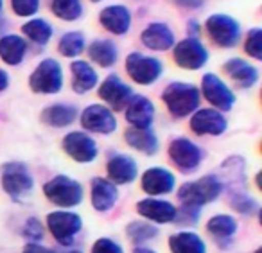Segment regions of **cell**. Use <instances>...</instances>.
Segmentation results:
<instances>
[{
  "label": "cell",
  "mask_w": 262,
  "mask_h": 253,
  "mask_svg": "<svg viewBox=\"0 0 262 253\" xmlns=\"http://www.w3.org/2000/svg\"><path fill=\"white\" fill-rule=\"evenodd\" d=\"M162 101L174 119H185L200 108L201 94L196 85L185 83V81H172L162 92Z\"/></svg>",
  "instance_id": "6da1fadb"
},
{
  "label": "cell",
  "mask_w": 262,
  "mask_h": 253,
  "mask_svg": "<svg viewBox=\"0 0 262 253\" xmlns=\"http://www.w3.org/2000/svg\"><path fill=\"white\" fill-rule=\"evenodd\" d=\"M223 188H225V185L221 183V178L215 176V174H207V176L200 178L196 181L183 183L176 194H178L182 205L201 210V206L215 201L221 196Z\"/></svg>",
  "instance_id": "7a4b0ae2"
},
{
  "label": "cell",
  "mask_w": 262,
  "mask_h": 253,
  "mask_svg": "<svg viewBox=\"0 0 262 253\" xmlns=\"http://www.w3.org/2000/svg\"><path fill=\"white\" fill-rule=\"evenodd\" d=\"M0 183L13 201H22L34 188V178L24 162H6L0 167Z\"/></svg>",
  "instance_id": "3957f363"
},
{
  "label": "cell",
  "mask_w": 262,
  "mask_h": 253,
  "mask_svg": "<svg viewBox=\"0 0 262 253\" xmlns=\"http://www.w3.org/2000/svg\"><path fill=\"white\" fill-rule=\"evenodd\" d=\"M43 194L59 208H72L83 201V185L67 174H58L43 185Z\"/></svg>",
  "instance_id": "277c9868"
},
{
  "label": "cell",
  "mask_w": 262,
  "mask_h": 253,
  "mask_svg": "<svg viewBox=\"0 0 262 253\" xmlns=\"http://www.w3.org/2000/svg\"><path fill=\"white\" fill-rule=\"evenodd\" d=\"M126 74L129 79L142 87L155 85L164 74V63L155 56H147L144 52L133 51L126 56Z\"/></svg>",
  "instance_id": "5b68a950"
},
{
  "label": "cell",
  "mask_w": 262,
  "mask_h": 253,
  "mask_svg": "<svg viewBox=\"0 0 262 253\" xmlns=\"http://www.w3.org/2000/svg\"><path fill=\"white\" fill-rule=\"evenodd\" d=\"M29 88L34 94L52 95L63 88V69L61 63L54 58H45L29 76Z\"/></svg>",
  "instance_id": "8992f818"
},
{
  "label": "cell",
  "mask_w": 262,
  "mask_h": 253,
  "mask_svg": "<svg viewBox=\"0 0 262 253\" xmlns=\"http://www.w3.org/2000/svg\"><path fill=\"white\" fill-rule=\"evenodd\" d=\"M208 38L221 49H233L241 41V24L226 13H214L205 20Z\"/></svg>",
  "instance_id": "52a82bcc"
},
{
  "label": "cell",
  "mask_w": 262,
  "mask_h": 253,
  "mask_svg": "<svg viewBox=\"0 0 262 253\" xmlns=\"http://www.w3.org/2000/svg\"><path fill=\"white\" fill-rule=\"evenodd\" d=\"M208 49L200 38H183L172 47V59L183 70H200L208 63Z\"/></svg>",
  "instance_id": "ba28073f"
},
{
  "label": "cell",
  "mask_w": 262,
  "mask_h": 253,
  "mask_svg": "<svg viewBox=\"0 0 262 253\" xmlns=\"http://www.w3.org/2000/svg\"><path fill=\"white\" fill-rule=\"evenodd\" d=\"M47 228L61 246H70L83 230V219L72 210H54L47 216Z\"/></svg>",
  "instance_id": "9c48e42d"
},
{
  "label": "cell",
  "mask_w": 262,
  "mask_h": 253,
  "mask_svg": "<svg viewBox=\"0 0 262 253\" xmlns=\"http://www.w3.org/2000/svg\"><path fill=\"white\" fill-rule=\"evenodd\" d=\"M200 94L205 97V101L217 112H230L235 104V94L233 90L214 72H207L201 77Z\"/></svg>",
  "instance_id": "30bf717a"
},
{
  "label": "cell",
  "mask_w": 262,
  "mask_h": 253,
  "mask_svg": "<svg viewBox=\"0 0 262 253\" xmlns=\"http://www.w3.org/2000/svg\"><path fill=\"white\" fill-rule=\"evenodd\" d=\"M167 155L171 162L178 167L182 173H194L200 167L203 160V151L201 147L187 137H178L171 140L167 149Z\"/></svg>",
  "instance_id": "8fae6325"
},
{
  "label": "cell",
  "mask_w": 262,
  "mask_h": 253,
  "mask_svg": "<svg viewBox=\"0 0 262 253\" xmlns=\"http://www.w3.org/2000/svg\"><path fill=\"white\" fill-rule=\"evenodd\" d=\"M61 147L77 163H90L99 155L97 142L84 131H70V133H67L61 140Z\"/></svg>",
  "instance_id": "7c38bea8"
},
{
  "label": "cell",
  "mask_w": 262,
  "mask_h": 253,
  "mask_svg": "<svg viewBox=\"0 0 262 253\" xmlns=\"http://www.w3.org/2000/svg\"><path fill=\"white\" fill-rule=\"evenodd\" d=\"M97 94L112 112H120V110H124L127 106L131 97L135 95V92H133V88H131L129 85L120 79V76L110 74V76L104 77V81L99 85Z\"/></svg>",
  "instance_id": "4fadbf2b"
},
{
  "label": "cell",
  "mask_w": 262,
  "mask_h": 253,
  "mask_svg": "<svg viewBox=\"0 0 262 253\" xmlns=\"http://www.w3.org/2000/svg\"><path fill=\"white\" fill-rule=\"evenodd\" d=\"M79 122L90 133L99 135H112L117 130V119L113 112L104 104H88L81 112Z\"/></svg>",
  "instance_id": "5bb4252c"
},
{
  "label": "cell",
  "mask_w": 262,
  "mask_h": 253,
  "mask_svg": "<svg viewBox=\"0 0 262 253\" xmlns=\"http://www.w3.org/2000/svg\"><path fill=\"white\" fill-rule=\"evenodd\" d=\"M189 126L192 130V133L200 135V137H205V135L219 137L228 128V120H226L225 113L217 112L214 108H198L190 115Z\"/></svg>",
  "instance_id": "9a60e30c"
},
{
  "label": "cell",
  "mask_w": 262,
  "mask_h": 253,
  "mask_svg": "<svg viewBox=\"0 0 262 253\" xmlns=\"http://www.w3.org/2000/svg\"><path fill=\"white\" fill-rule=\"evenodd\" d=\"M140 187L146 194H149L151 198L155 196H165L169 192L174 191L176 187V176L165 167H149L142 173L140 178Z\"/></svg>",
  "instance_id": "2e32d148"
},
{
  "label": "cell",
  "mask_w": 262,
  "mask_h": 253,
  "mask_svg": "<svg viewBox=\"0 0 262 253\" xmlns=\"http://www.w3.org/2000/svg\"><path fill=\"white\" fill-rule=\"evenodd\" d=\"M140 41L146 49L155 52H165L174 47L176 36L171 26L165 22H151L140 33Z\"/></svg>",
  "instance_id": "e0dca14e"
},
{
  "label": "cell",
  "mask_w": 262,
  "mask_h": 253,
  "mask_svg": "<svg viewBox=\"0 0 262 253\" xmlns=\"http://www.w3.org/2000/svg\"><path fill=\"white\" fill-rule=\"evenodd\" d=\"M155 104L149 97L146 95H133L131 101L127 102V106L124 108V115L126 120L131 128H137V130H146V128L153 126L155 120Z\"/></svg>",
  "instance_id": "ac0fdd59"
},
{
  "label": "cell",
  "mask_w": 262,
  "mask_h": 253,
  "mask_svg": "<svg viewBox=\"0 0 262 253\" xmlns=\"http://www.w3.org/2000/svg\"><path fill=\"white\" fill-rule=\"evenodd\" d=\"M106 171H108V180L113 185H127L131 181H135L139 176L137 160L129 155H124V153H115L110 156L108 163H106Z\"/></svg>",
  "instance_id": "d6986e66"
},
{
  "label": "cell",
  "mask_w": 262,
  "mask_h": 253,
  "mask_svg": "<svg viewBox=\"0 0 262 253\" xmlns=\"http://www.w3.org/2000/svg\"><path fill=\"white\" fill-rule=\"evenodd\" d=\"M137 212H139L144 219L151 221V223L167 224V223H174L176 206L172 205L171 201H167V199L146 198L137 203Z\"/></svg>",
  "instance_id": "ffe728a7"
},
{
  "label": "cell",
  "mask_w": 262,
  "mask_h": 253,
  "mask_svg": "<svg viewBox=\"0 0 262 253\" xmlns=\"http://www.w3.org/2000/svg\"><path fill=\"white\" fill-rule=\"evenodd\" d=\"M131 11L122 4H112L106 6L99 13V24L104 27L108 33L124 36L131 27Z\"/></svg>",
  "instance_id": "44dd1931"
},
{
  "label": "cell",
  "mask_w": 262,
  "mask_h": 253,
  "mask_svg": "<svg viewBox=\"0 0 262 253\" xmlns=\"http://www.w3.org/2000/svg\"><path fill=\"white\" fill-rule=\"evenodd\" d=\"M223 70L239 88H253L258 83V69L243 58L226 59Z\"/></svg>",
  "instance_id": "7402d4cb"
},
{
  "label": "cell",
  "mask_w": 262,
  "mask_h": 253,
  "mask_svg": "<svg viewBox=\"0 0 262 253\" xmlns=\"http://www.w3.org/2000/svg\"><path fill=\"white\" fill-rule=\"evenodd\" d=\"M70 83H72V90L76 94L83 95L99 85V74L92 67V63L84 61V59H74L70 63Z\"/></svg>",
  "instance_id": "603a6c76"
},
{
  "label": "cell",
  "mask_w": 262,
  "mask_h": 253,
  "mask_svg": "<svg viewBox=\"0 0 262 253\" xmlns=\"http://www.w3.org/2000/svg\"><path fill=\"white\" fill-rule=\"evenodd\" d=\"M90 199L92 206H94L97 212H108L113 208V205L117 203L119 198V191H117V185H113L108 178H94L92 180L90 187Z\"/></svg>",
  "instance_id": "cb8c5ba5"
},
{
  "label": "cell",
  "mask_w": 262,
  "mask_h": 253,
  "mask_svg": "<svg viewBox=\"0 0 262 253\" xmlns=\"http://www.w3.org/2000/svg\"><path fill=\"white\" fill-rule=\"evenodd\" d=\"M27 40L20 34H4L0 38V59L9 67L22 65L27 56Z\"/></svg>",
  "instance_id": "d4e9b609"
},
{
  "label": "cell",
  "mask_w": 262,
  "mask_h": 253,
  "mask_svg": "<svg viewBox=\"0 0 262 253\" xmlns=\"http://www.w3.org/2000/svg\"><path fill=\"white\" fill-rule=\"evenodd\" d=\"M88 58L92 63H95L101 69H110L119 61V49H117L115 41L108 40V38H97L86 47Z\"/></svg>",
  "instance_id": "484cf974"
},
{
  "label": "cell",
  "mask_w": 262,
  "mask_h": 253,
  "mask_svg": "<svg viewBox=\"0 0 262 253\" xmlns=\"http://www.w3.org/2000/svg\"><path fill=\"white\" fill-rule=\"evenodd\" d=\"M77 117H79L77 108L67 102H56L41 112V120L51 128H67L76 122Z\"/></svg>",
  "instance_id": "4316f807"
},
{
  "label": "cell",
  "mask_w": 262,
  "mask_h": 253,
  "mask_svg": "<svg viewBox=\"0 0 262 253\" xmlns=\"http://www.w3.org/2000/svg\"><path fill=\"white\" fill-rule=\"evenodd\" d=\"M124 140L129 147L135 151L144 153V155L151 156L158 151V137L153 131V128H146V130H137V128H129L124 133Z\"/></svg>",
  "instance_id": "83f0119b"
},
{
  "label": "cell",
  "mask_w": 262,
  "mask_h": 253,
  "mask_svg": "<svg viewBox=\"0 0 262 253\" xmlns=\"http://www.w3.org/2000/svg\"><path fill=\"white\" fill-rule=\"evenodd\" d=\"M169 251L171 253H207L205 241L190 230L176 231L169 237Z\"/></svg>",
  "instance_id": "f1b7e54d"
},
{
  "label": "cell",
  "mask_w": 262,
  "mask_h": 253,
  "mask_svg": "<svg viewBox=\"0 0 262 253\" xmlns=\"http://www.w3.org/2000/svg\"><path fill=\"white\" fill-rule=\"evenodd\" d=\"M237 219L228 214H217L207 221V231L219 242H228L237 234Z\"/></svg>",
  "instance_id": "f546056e"
},
{
  "label": "cell",
  "mask_w": 262,
  "mask_h": 253,
  "mask_svg": "<svg viewBox=\"0 0 262 253\" xmlns=\"http://www.w3.org/2000/svg\"><path fill=\"white\" fill-rule=\"evenodd\" d=\"M221 174H223V185L228 187H243L246 185V162L241 156H230L228 160H225L221 165Z\"/></svg>",
  "instance_id": "4dcf8cb0"
},
{
  "label": "cell",
  "mask_w": 262,
  "mask_h": 253,
  "mask_svg": "<svg viewBox=\"0 0 262 253\" xmlns=\"http://www.w3.org/2000/svg\"><path fill=\"white\" fill-rule=\"evenodd\" d=\"M22 34L26 40L43 47L54 36V27L45 18H31L29 22H26L22 26Z\"/></svg>",
  "instance_id": "1f68e13d"
},
{
  "label": "cell",
  "mask_w": 262,
  "mask_h": 253,
  "mask_svg": "<svg viewBox=\"0 0 262 253\" xmlns=\"http://www.w3.org/2000/svg\"><path fill=\"white\" fill-rule=\"evenodd\" d=\"M49 8L52 15L63 22H76L84 11L81 0H49Z\"/></svg>",
  "instance_id": "d6a6232c"
},
{
  "label": "cell",
  "mask_w": 262,
  "mask_h": 253,
  "mask_svg": "<svg viewBox=\"0 0 262 253\" xmlns=\"http://www.w3.org/2000/svg\"><path fill=\"white\" fill-rule=\"evenodd\" d=\"M86 49V40L81 31H69L58 41V51L65 58H77Z\"/></svg>",
  "instance_id": "836d02e7"
},
{
  "label": "cell",
  "mask_w": 262,
  "mask_h": 253,
  "mask_svg": "<svg viewBox=\"0 0 262 253\" xmlns=\"http://www.w3.org/2000/svg\"><path fill=\"white\" fill-rule=\"evenodd\" d=\"M126 235L129 237L131 242H135L137 246H142L144 242H149L157 237L158 228H155L147 221H133L126 226Z\"/></svg>",
  "instance_id": "e575fe53"
},
{
  "label": "cell",
  "mask_w": 262,
  "mask_h": 253,
  "mask_svg": "<svg viewBox=\"0 0 262 253\" xmlns=\"http://www.w3.org/2000/svg\"><path fill=\"white\" fill-rule=\"evenodd\" d=\"M230 205L235 212L243 214V216H253L258 210L257 199L248 196L246 192H232L230 194Z\"/></svg>",
  "instance_id": "d590c367"
},
{
  "label": "cell",
  "mask_w": 262,
  "mask_h": 253,
  "mask_svg": "<svg viewBox=\"0 0 262 253\" xmlns=\"http://www.w3.org/2000/svg\"><path fill=\"white\" fill-rule=\"evenodd\" d=\"M244 52L250 58L260 61L262 59V29L260 27H253L246 33L244 38Z\"/></svg>",
  "instance_id": "8d00e7d4"
},
{
  "label": "cell",
  "mask_w": 262,
  "mask_h": 253,
  "mask_svg": "<svg viewBox=\"0 0 262 253\" xmlns=\"http://www.w3.org/2000/svg\"><path fill=\"white\" fill-rule=\"evenodd\" d=\"M22 235L27 242H40L45 235V228L38 217H27L22 226Z\"/></svg>",
  "instance_id": "74e56055"
},
{
  "label": "cell",
  "mask_w": 262,
  "mask_h": 253,
  "mask_svg": "<svg viewBox=\"0 0 262 253\" xmlns=\"http://www.w3.org/2000/svg\"><path fill=\"white\" fill-rule=\"evenodd\" d=\"M41 0H11V9L16 16L22 18H33L40 11Z\"/></svg>",
  "instance_id": "f35d334b"
},
{
  "label": "cell",
  "mask_w": 262,
  "mask_h": 253,
  "mask_svg": "<svg viewBox=\"0 0 262 253\" xmlns=\"http://www.w3.org/2000/svg\"><path fill=\"white\" fill-rule=\"evenodd\" d=\"M198 219H200V208H194V206H185L182 205L180 208H176V217L174 223L180 224H196Z\"/></svg>",
  "instance_id": "ab89813d"
},
{
  "label": "cell",
  "mask_w": 262,
  "mask_h": 253,
  "mask_svg": "<svg viewBox=\"0 0 262 253\" xmlns=\"http://www.w3.org/2000/svg\"><path fill=\"white\" fill-rule=\"evenodd\" d=\"M90 253H124L122 246L117 241L110 237H99L97 241L94 242Z\"/></svg>",
  "instance_id": "60d3db41"
},
{
  "label": "cell",
  "mask_w": 262,
  "mask_h": 253,
  "mask_svg": "<svg viewBox=\"0 0 262 253\" xmlns=\"http://www.w3.org/2000/svg\"><path fill=\"white\" fill-rule=\"evenodd\" d=\"M171 2L183 9H200L203 6V0H171Z\"/></svg>",
  "instance_id": "b9f144b4"
},
{
  "label": "cell",
  "mask_w": 262,
  "mask_h": 253,
  "mask_svg": "<svg viewBox=\"0 0 262 253\" xmlns=\"http://www.w3.org/2000/svg\"><path fill=\"white\" fill-rule=\"evenodd\" d=\"M22 253H54V251L45 248V246L38 244V242H27V244L24 246Z\"/></svg>",
  "instance_id": "7bdbcfd3"
},
{
  "label": "cell",
  "mask_w": 262,
  "mask_h": 253,
  "mask_svg": "<svg viewBox=\"0 0 262 253\" xmlns=\"http://www.w3.org/2000/svg\"><path fill=\"white\" fill-rule=\"evenodd\" d=\"M187 34H189V36L187 38H198L201 34V26H200V22H198V20H189V22H187Z\"/></svg>",
  "instance_id": "ee69618b"
},
{
  "label": "cell",
  "mask_w": 262,
  "mask_h": 253,
  "mask_svg": "<svg viewBox=\"0 0 262 253\" xmlns=\"http://www.w3.org/2000/svg\"><path fill=\"white\" fill-rule=\"evenodd\" d=\"M9 87V74L4 69H0V94L6 92Z\"/></svg>",
  "instance_id": "f6af8a7d"
},
{
  "label": "cell",
  "mask_w": 262,
  "mask_h": 253,
  "mask_svg": "<svg viewBox=\"0 0 262 253\" xmlns=\"http://www.w3.org/2000/svg\"><path fill=\"white\" fill-rule=\"evenodd\" d=\"M133 253H157V251L153 248H149V246H135Z\"/></svg>",
  "instance_id": "bcb514c9"
},
{
  "label": "cell",
  "mask_w": 262,
  "mask_h": 253,
  "mask_svg": "<svg viewBox=\"0 0 262 253\" xmlns=\"http://www.w3.org/2000/svg\"><path fill=\"white\" fill-rule=\"evenodd\" d=\"M2 9H4V0H0V13H2Z\"/></svg>",
  "instance_id": "7dc6e473"
},
{
  "label": "cell",
  "mask_w": 262,
  "mask_h": 253,
  "mask_svg": "<svg viewBox=\"0 0 262 253\" xmlns=\"http://www.w3.org/2000/svg\"><path fill=\"white\" fill-rule=\"evenodd\" d=\"M255 253H262V248H257V251H255Z\"/></svg>",
  "instance_id": "c3c4849f"
},
{
  "label": "cell",
  "mask_w": 262,
  "mask_h": 253,
  "mask_svg": "<svg viewBox=\"0 0 262 253\" xmlns=\"http://www.w3.org/2000/svg\"><path fill=\"white\" fill-rule=\"evenodd\" d=\"M67 253H81V251H67Z\"/></svg>",
  "instance_id": "681fc988"
},
{
  "label": "cell",
  "mask_w": 262,
  "mask_h": 253,
  "mask_svg": "<svg viewBox=\"0 0 262 253\" xmlns=\"http://www.w3.org/2000/svg\"><path fill=\"white\" fill-rule=\"evenodd\" d=\"M92 2H101V0H92Z\"/></svg>",
  "instance_id": "f907efd6"
}]
</instances>
